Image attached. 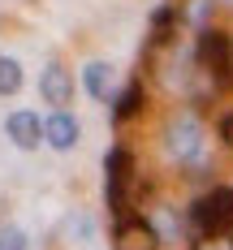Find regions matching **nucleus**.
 <instances>
[{
	"mask_svg": "<svg viewBox=\"0 0 233 250\" xmlns=\"http://www.w3.org/2000/svg\"><path fill=\"white\" fill-rule=\"evenodd\" d=\"M194 65L216 91H229L233 86V35L216 30V26H203L199 39H194Z\"/></svg>",
	"mask_w": 233,
	"mask_h": 250,
	"instance_id": "obj_1",
	"label": "nucleus"
},
{
	"mask_svg": "<svg viewBox=\"0 0 233 250\" xmlns=\"http://www.w3.org/2000/svg\"><path fill=\"white\" fill-rule=\"evenodd\" d=\"M164 151H169V160H177V164H194V160L203 155V121H199L194 112L169 117V125H164Z\"/></svg>",
	"mask_w": 233,
	"mask_h": 250,
	"instance_id": "obj_2",
	"label": "nucleus"
},
{
	"mask_svg": "<svg viewBox=\"0 0 233 250\" xmlns=\"http://www.w3.org/2000/svg\"><path fill=\"white\" fill-rule=\"evenodd\" d=\"M129 181H134V155H129L126 147H112L104 155V203H108L112 216H126Z\"/></svg>",
	"mask_w": 233,
	"mask_h": 250,
	"instance_id": "obj_3",
	"label": "nucleus"
},
{
	"mask_svg": "<svg viewBox=\"0 0 233 250\" xmlns=\"http://www.w3.org/2000/svg\"><path fill=\"white\" fill-rule=\"evenodd\" d=\"M190 225L199 233H233V186H216L190 207Z\"/></svg>",
	"mask_w": 233,
	"mask_h": 250,
	"instance_id": "obj_4",
	"label": "nucleus"
},
{
	"mask_svg": "<svg viewBox=\"0 0 233 250\" xmlns=\"http://www.w3.org/2000/svg\"><path fill=\"white\" fill-rule=\"evenodd\" d=\"M160 233L151 220H121L112 233V250H160Z\"/></svg>",
	"mask_w": 233,
	"mask_h": 250,
	"instance_id": "obj_5",
	"label": "nucleus"
},
{
	"mask_svg": "<svg viewBox=\"0 0 233 250\" xmlns=\"http://www.w3.org/2000/svg\"><path fill=\"white\" fill-rule=\"evenodd\" d=\"M39 95H43V104H52V108L74 104V74H69L65 65H48L43 78H39Z\"/></svg>",
	"mask_w": 233,
	"mask_h": 250,
	"instance_id": "obj_6",
	"label": "nucleus"
},
{
	"mask_svg": "<svg viewBox=\"0 0 233 250\" xmlns=\"http://www.w3.org/2000/svg\"><path fill=\"white\" fill-rule=\"evenodd\" d=\"M78 134H82V125H78V117H69L65 108H56L48 121H43V143L56 147V151H74Z\"/></svg>",
	"mask_w": 233,
	"mask_h": 250,
	"instance_id": "obj_7",
	"label": "nucleus"
},
{
	"mask_svg": "<svg viewBox=\"0 0 233 250\" xmlns=\"http://www.w3.org/2000/svg\"><path fill=\"white\" fill-rule=\"evenodd\" d=\"M4 129H9V138H13L22 151H35L39 143H43V125H39V117H35V112H13Z\"/></svg>",
	"mask_w": 233,
	"mask_h": 250,
	"instance_id": "obj_8",
	"label": "nucleus"
},
{
	"mask_svg": "<svg viewBox=\"0 0 233 250\" xmlns=\"http://www.w3.org/2000/svg\"><path fill=\"white\" fill-rule=\"evenodd\" d=\"M143 104H147L143 82H129L126 91L117 95V104H112V121H129V117H138V112H143Z\"/></svg>",
	"mask_w": 233,
	"mask_h": 250,
	"instance_id": "obj_9",
	"label": "nucleus"
},
{
	"mask_svg": "<svg viewBox=\"0 0 233 250\" xmlns=\"http://www.w3.org/2000/svg\"><path fill=\"white\" fill-rule=\"evenodd\" d=\"M82 86H86V95H91V100H108V86H112V69H108L104 61H91V65L82 69Z\"/></svg>",
	"mask_w": 233,
	"mask_h": 250,
	"instance_id": "obj_10",
	"label": "nucleus"
},
{
	"mask_svg": "<svg viewBox=\"0 0 233 250\" xmlns=\"http://www.w3.org/2000/svg\"><path fill=\"white\" fill-rule=\"evenodd\" d=\"M173 26H177V9H173V4L155 9V18H151V43H169V39H173Z\"/></svg>",
	"mask_w": 233,
	"mask_h": 250,
	"instance_id": "obj_11",
	"label": "nucleus"
},
{
	"mask_svg": "<svg viewBox=\"0 0 233 250\" xmlns=\"http://www.w3.org/2000/svg\"><path fill=\"white\" fill-rule=\"evenodd\" d=\"M22 91V65L13 56H0V95H18Z\"/></svg>",
	"mask_w": 233,
	"mask_h": 250,
	"instance_id": "obj_12",
	"label": "nucleus"
},
{
	"mask_svg": "<svg viewBox=\"0 0 233 250\" xmlns=\"http://www.w3.org/2000/svg\"><path fill=\"white\" fill-rule=\"evenodd\" d=\"M190 250H233V233H199Z\"/></svg>",
	"mask_w": 233,
	"mask_h": 250,
	"instance_id": "obj_13",
	"label": "nucleus"
},
{
	"mask_svg": "<svg viewBox=\"0 0 233 250\" xmlns=\"http://www.w3.org/2000/svg\"><path fill=\"white\" fill-rule=\"evenodd\" d=\"M151 225H155V233H160V237H173V233H181V220L169 211V207H160V211H155Z\"/></svg>",
	"mask_w": 233,
	"mask_h": 250,
	"instance_id": "obj_14",
	"label": "nucleus"
},
{
	"mask_svg": "<svg viewBox=\"0 0 233 250\" xmlns=\"http://www.w3.org/2000/svg\"><path fill=\"white\" fill-rule=\"evenodd\" d=\"M0 250H26V233L18 225H4L0 229Z\"/></svg>",
	"mask_w": 233,
	"mask_h": 250,
	"instance_id": "obj_15",
	"label": "nucleus"
},
{
	"mask_svg": "<svg viewBox=\"0 0 233 250\" xmlns=\"http://www.w3.org/2000/svg\"><path fill=\"white\" fill-rule=\"evenodd\" d=\"M220 138H225V147L233 151V112L225 117V121H220Z\"/></svg>",
	"mask_w": 233,
	"mask_h": 250,
	"instance_id": "obj_16",
	"label": "nucleus"
}]
</instances>
